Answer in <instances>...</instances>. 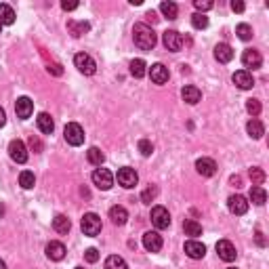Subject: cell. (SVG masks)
Wrapping results in <instances>:
<instances>
[{
	"label": "cell",
	"mask_w": 269,
	"mask_h": 269,
	"mask_svg": "<svg viewBox=\"0 0 269 269\" xmlns=\"http://www.w3.org/2000/svg\"><path fill=\"white\" fill-rule=\"evenodd\" d=\"M133 40L141 51H152V48L156 46V42H158L156 32L147 23H137L133 27Z\"/></svg>",
	"instance_id": "cell-1"
},
{
	"label": "cell",
	"mask_w": 269,
	"mask_h": 269,
	"mask_svg": "<svg viewBox=\"0 0 269 269\" xmlns=\"http://www.w3.org/2000/svg\"><path fill=\"white\" fill-rule=\"evenodd\" d=\"M80 227L84 231V236H99L101 233V217L95 215V212H87L80 221Z\"/></svg>",
	"instance_id": "cell-2"
},
{
	"label": "cell",
	"mask_w": 269,
	"mask_h": 269,
	"mask_svg": "<svg viewBox=\"0 0 269 269\" xmlns=\"http://www.w3.org/2000/svg\"><path fill=\"white\" fill-rule=\"evenodd\" d=\"M63 137H66V141L69 145H82L84 143V131H82V126L80 124H76V122H69L66 124V131H63Z\"/></svg>",
	"instance_id": "cell-3"
},
{
	"label": "cell",
	"mask_w": 269,
	"mask_h": 269,
	"mask_svg": "<svg viewBox=\"0 0 269 269\" xmlns=\"http://www.w3.org/2000/svg\"><path fill=\"white\" fill-rule=\"evenodd\" d=\"M74 63H76V67L80 69L84 76H93V74L97 72V63H95V59L90 57V55H87V53H78L76 57H74Z\"/></svg>",
	"instance_id": "cell-4"
},
{
	"label": "cell",
	"mask_w": 269,
	"mask_h": 269,
	"mask_svg": "<svg viewBox=\"0 0 269 269\" xmlns=\"http://www.w3.org/2000/svg\"><path fill=\"white\" fill-rule=\"evenodd\" d=\"M9 156L13 158V162H17V164H25L27 162V150H25L23 141L13 139L9 143Z\"/></svg>",
	"instance_id": "cell-5"
},
{
	"label": "cell",
	"mask_w": 269,
	"mask_h": 269,
	"mask_svg": "<svg viewBox=\"0 0 269 269\" xmlns=\"http://www.w3.org/2000/svg\"><path fill=\"white\" fill-rule=\"evenodd\" d=\"M93 183H95L99 189L108 192V189L114 185V175H112L108 168H97V171L93 173Z\"/></svg>",
	"instance_id": "cell-6"
},
{
	"label": "cell",
	"mask_w": 269,
	"mask_h": 269,
	"mask_svg": "<svg viewBox=\"0 0 269 269\" xmlns=\"http://www.w3.org/2000/svg\"><path fill=\"white\" fill-rule=\"evenodd\" d=\"M152 223L156 229H166L171 225V215L164 206H154L152 208Z\"/></svg>",
	"instance_id": "cell-7"
},
{
	"label": "cell",
	"mask_w": 269,
	"mask_h": 269,
	"mask_svg": "<svg viewBox=\"0 0 269 269\" xmlns=\"http://www.w3.org/2000/svg\"><path fill=\"white\" fill-rule=\"evenodd\" d=\"M162 42H164V46L168 48V51H181V46H183V36L177 30H166L164 34H162Z\"/></svg>",
	"instance_id": "cell-8"
},
{
	"label": "cell",
	"mask_w": 269,
	"mask_h": 269,
	"mask_svg": "<svg viewBox=\"0 0 269 269\" xmlns=\"http://www.w3.org/2000/svg\"><path fill=\"white\" fill-rule=\"evenodd\" d=\"M118 183H120L122 187L131 189V187H134V185L139 183V175L134 173V168L124 166V168H120V171H118Z\"/></svg>",
	"instance_id": "cell-9"
},
{
	"label": "cell",
	"mask_w": 269,
	"mask_h": 269,
	"mask_svg": "<svg viewBox=\"0 0 269 269\" xmlns=\"http://www.w3.org/2000/svg\"><path fill=\"white\" fill-rule=\"evenodd\" d=\"M217 252H219V257H221L225 263H231V261H236V257H238L236 246H233L229 240H219V242H217Z\"/></svg>",
	"instance_id": "cell-10"
},
{
	"label": "cell",
	"mask_w": 269,
	"mask_h": 269,
	"mask_svg": "<svg viewBox=\"0 0 269 269\" xmlns=\"http://www.w3.org/2000/svg\"><path fill=\"white\" fill-rule=\"evenodd\" d=\"M231 80H233V84H236L238 89H242V90H248V89L254 87V78H252L250 72H246V69H238V72L233 74Z\"/></svg>",
	"instance_id": "cell-11"
},
{
	"label": "cell",
	"mask_w": 269,
	"mask_h": 269,
	"mask_svg": "<svg viewBox=\"0 0 269 269\" xmlns=\"http://www.w3.org/2000/svg\"><path fill=\"white\" fill-rule=\"evenodd\" d=\"M242 63L246 67H252V69H259L263 66V57H261V53L257 48H246L244 55H242Z\"/></svg>",
	"instance_id": "cell-12"
},
{
	"label": "cell",
	"mask_w": 269,
	"mask_h": 269,
	"mask_svg": "<svg viewBox=\"0 0 269 269\" xmlns=\"http://www.w3.org/2000/svg\"><path fill=\"white\" fill-rule=\"evenodd\" d=\"M143 246L147 252H160L162 248V236L158 231H147L143 236Z\"/></svg>",
	"instance_id": "cell-13"
},
{
	"label": "cell",
	"mask_w": 269,
	"mask_h": 269,
	"mask_svg": "<svg viewBox=\"0 0 269 269\" xmlns=\"http://www.w3.org/2000/svg\"><path fill=\"white\" fill-rule=\"evenodd\" d=\"M185 254L189 259H204V254H206V246L202 242H198V240H187L185 242Z\"/></svg>",
	"instance_id": "cell-14"
},
{
	"label": "cell",
	"mask_w": 269,
	"mask_h": 269,
	"mask_svg": "<svg viewBox=\"0 0 269 269\" xmlns=\"http://www.w3.org/2000/svg\"><path fill=\"white\" fill-rule=\"evenodd\" d=\"M15 112H17V116H19L21 120H27V118L32 116V112H34L32 99H30V97H19L17 103H15Z\"/></svg>",
	"instance_id": "cell-15"
},
{
	"label": "cell",
	"mask_w": 269,
	"mask_h": 269,
	"mask_svg": "<svg viewBox=\"0 0 269 269\" xmlns=\"http://www.w3.org/2000/svg\"><path fill=\"white\" fill-rule=\"evenodd\" d=\"M227 206L233 215H246V210H248V202H246L244 196H229L227 200Z\"/></svg>",
	"instance_id": "cell-16"
},
{
	"label": "cell",
	"mask_w": 269,
	"mask_h": 269,
	"mask_svg": "<svg viewBox=\"0 0 269 269\" xmlns=\"http://www.w3.org/2000/svg\"><path fill=\"white\" fill-rule=\"evenodd\" d=\"M150 76H152V82H156V84H164V82H168V67H164L162 63H154L152 66V69H150Z\"/></svg>",
	"instance_id": "cell-17"
},
{
	"label": "cell",
	"mask_w": 269,
	"mask_h": 269,
	"mask_svg": "<svg viewBox=\"0 0 269 269\" xmlns=\"http://www.w3.org/2000/svg\"><path fill=\"white\" fill-rule=\"evenodd\" d=\"M196 171L202 177H212L217 173V164H215V160H210V158H200L196 162Z\"/></svg>",
	"instance_id": "cell-18"
},
{
	"label": "cell",
	"mask_w": 269,
	"mask_h": 269,
	"mask_svg": "<svg viewBox=\"0 0 269 269\" xmlns=\"http://www.w3.org/2000/svg\"><path fill=\"white\" fill-rule=\"evenodd\" d=\"M215 59L219 63H229L233 59V48L229 45H225V42H221V45L215 46Z\"/></svg>",
	"instance_id": "cell-19"
},
{
	"label": "cell",
	"mask_w": 269,
	"mask_h": 269,
	"mask_svg": "<svg viewBox=\"0 0 269 269\" xmlns=\"http://www.w3.org/2000/svg\"><path fill=\"white\" fill-rule=\"evenodd\" d=\"M46 257L51 261H61L66 257V246L61 242H48L46 244Z\"/></svg>",
	"instance_id": "cell-20"
},
{
	"label": "cell",
	"mask_w": 269,
	"mask_h": 269,
	"mask_svg": "<svg viewBox=\"0 0 269 269\" xmlns=\"http://www.w3.org/2000/svg\"><path fill=\"white\" fill-rule=\"evenodd\" d=\"M36 122H38V129H40V133H45V134H51V133L55 131V122H53V118L48 116L46 112H42V114H38Z\"/></svg>",
	"instance_id": "cell-21"
},
{
	"label": "cell",
	"mask_w": 269,
	"mask_h": 269,
	"mask_svg": "<svg viewBox=\"0 0 269 269\" xmlns=\"http://www.w3.org/2000/svg\"><path fill=\"white\" fill-rule=\"evenodd\" d=\"M181 95H183V101H187L189 105H196V103L202 99L200 89H198V87H192V84L183 89V90H181Z\"/></svg>",
	"instance_id": "cell-22"
},
{
	"label": "cell",
	"mask_w": 269,
	"mask_h": 269,
	"mask_svg": "<svg viewBox=\"0 0 269 269\" xmlns=\"http://www.w3.org/2000/svg\"><path fill=\"white\" fill-rule=\"evenodd\" d=\"M110 219L114 225H124L126 219H129V212H126L124 206H112L110 208Z\"/></svg>",
	"instance_id": "cell-23"
},
{
	"label": "cell",
	"mask_w": 269,
	"mask_h": 269,
	"mask_svg": "<svg viewBox=\"0 0 269 269\" xmlns=\"http://www.w3.org/2000/svg\"><path fill=\"white\" fill-rule=\"evenodd\" d=\"M53 229L57 233H67L69 229H72V223H69V219L66 215H57L53 219Z\"/></svg>",
	"instance_id": "cell-24"
},
{
	"label": "cell",
	"mask_w": 269,
	"mask_h": 269,
	"mask_svg": "<svg viewBox=\"0 0 269 269\" xmlns=\"http://www.w3.org/2000/svg\"><path fill=\"white\" fill-rule=\"evenodd\" d=\"M246 131H248V134L252 139H261L263 137V133H265V129H263V124H261V120H257V118H252L248 124H246Z\"/></svg>",
	"instance_id": "cell-25"
},
{
	"label": "cell",
	"mask_w": 269,
	"mask_h": 269,
	"mask_svg": "<svg viewBox=\"0 0 269 269\" xmlns=\"http://www.w3.org/2000/svg\"><path fill=\"white\" fill-rule=\"evenodd\" d=\"M250 200H252V204H257V206H263L265 200H267L265 189L261 187V185H252L250 187Z\"/></svg>",
	"instance_id": "cell-26"
},
{
	"label": "cell",
	"mask_w": 269,
	"mask_h": 269,
	"mask_svg": "<svg viewBox=\"0 0 269 269\" xmlns=\"http://www.w3.org/2000/svg\"><path fill=\"white\" fill-rule=\"evenodd\" d=\"M15 21V11L9 4H0V25H11Z\"/></svg>",
	"instance_id": "cell-27"
},
{
	"label": "cell",
	"mask_w": 269,
	"mask_h": 269,
	"mask_svg": "<svg viewBox=\"0 0 269 269\" xmlns=\"http://www.w3.org/2000/svg\"><path fill=\"white\" fill-rule=\"evenodd\" d=\"M183 229H185V236H192V238L202 236V225L194 221V219H187V221L183 223Z\"/></svg>",
	"instance_id": "cell-28"
},
{
	"label": "cell",
	"mask_w": 269,
	"mask_h": 269,
	"mask_svg": "<svg viewBox=\"0 0 269 269\" xmlns=\"http://www.w3.org/2000/svg\"><path fill=\"white\" fill-rule=\"evenodd\" d=\"M105 269H129V265H126V261L122 257L112 254V257L105 259Z\"/></svg>",
	"instance_id": "cell-29"
},
{
	"label": "cell",
	"mask_w": 269,
	"mask_h": 269,
	"mask_svg": "<svg viewBox=\"0 0 269 269\" xmlns=\"http://www.w3.org/2000/svg\"><path fill=\"white\" fill-rule=\"evenodd\" d=\"M87 158H89V162L93 166H101L103 160H105V156H103V152L99 150V147H90V150L87 152Z\"/></svg>",
	"instance_id": "cell-30"
},
{
	"label": "cell",
	"mask_w": 269,
	"mask_h": 269,
	"mask_svg": "<svg viewBox=\"0 0 269 269\" xmlns=\"http://www.w3.org/2000/svg\"><path fill=\"white\" fill-rule=\"evenodd\" d=\"M145 67H147V66H145L143 59H133V61H131V74H133L134 78H143V76L147 74Z\"/></svg>",
	"instance_id": "cell-31"
},
{
	"label": "cell",
	"mask_w": 269,
	"mask_h": 269,
	"mask_svg": "<svg viewBox=\"0 0 269 269\" xmlns=\"http://www.w3.org/2000/svg\"><path fill=\"white\" fill-rule=\"evenodd\" d=\"M67 27H69V32H72L74 36H82V34H87V32L90 30V25L87 23V21H80V23H76V21H69Z\"/></svg>",
	"instance_id": "cell-32"
},
{
	"label": "cell",
	"mask_w": 269,
	"mask_h": 269,
	"mask_svg": "<svg viewBox=\"0 0 269 269\" xmlns=\"http://www.w3.org/2000/svg\"><path fill=\"white\" fill-rule=\"evenodd\" d=\"M34 183H36V177H34V173L23 171V173L19 175V185L23 187V189H32V187H34Z\"/></svg>",
	"instance_id": "cell-33"
},
{
	"label": "cell",
	"mask_w": 269,
	"mask_h": 269,
	"mask_svg": "<svg viewBox=\"0 0 269 269\" xmlns=\"http://www.w3.org/2000/svg\"><path fill=\"white\" fill-rule=\"evenodd\" d=\"M160 11H162V15H164V17L175 19L177 13H179V6H177L175 2H162L160 4Z\"/></svg>",
	"instance_id": "cell-34"
},
{
	"label": "cell",
	"mask_w": 269,
	"mask_h": 269,
	"mask_svg": "<svg viewBox=\"0 0 269 269\" xmlns=\"http://www.w3.org/2000/svg\"><path fill=\"white\" fill-rule=\"evenodd\" d=\"M192 25L196 30H204V27H208V17L204 15V13H194L192 15Z\"/></svg>",
	"instance_id": "cell-35"
},
{
	"label": "cell",
	"mask_w": 269,
	"mask_h": 269,
	"mask_svg": "<svg viewBox=\"0 0 269 269\" xmlns=\"http://www.w3.org/2000/svg\"><path fill=\"white\" fill-rule=\"evenodd\" d=\"M236 34L240 36V40H250L252 38V27L248 23H240L236 27Z\"/></svg>",
	"instance_id": "cell-36"
},
{
	"label": "cell",
	"mask_w": 269,
	"mask_h": 269,
	"mask_svg": "<svg viewBox=\"0 0 269 269\" xmlns=\"http://www.w3.org/2000/svg\"><path fill=\"white\" fill-rule=\"evenodd\" d=\"M250 179H252V185H261L265 181V173L261 171L259 166H252L250 168Z\"/></svg>",
	"instance_id": "cell-37"
},
{
	"label": "cell",
	"mask_w": 269,
	"mask_h": 269,
	"mask_svg": "<svg viewBox=\"0 0 269 269\" xmlns=\"http://www.w3.org/2000/svg\"><path fill=\"white\" fill-rule=\"evenodd\" d=\"M246 110H248L250 116L257 118V116L261 114V103L257 101V99H248V101H246Z\"/></svg>",
	"instance_id": "cell-38"
},
{
	"label": "cell",
	"mask_w": 269,
	"mask_h": 269,
	"mask_svg": "<svg viewBox=\"0 0 269 269\" xmlns=\"http://www.w3.org/2000/svg\"><path fill=\"white\" fill-rule=\"evenodd\" d=\"M156 196H158V189H156V187H147L145 192L141 194V200H143L145 204H152V200H154Z\"/></svg>",
	"instance_id": "cell-39"
},
{
	"label": "cell",
	"mask_w": 269,
	"mask_h": 269,
	"mask_svg": "<svg viewBox=\"0 0 269 269\" xmlns=\"http://www.w3.org/2000/svg\"><path fill=\"white\" fill-rule=\"evenodd\" d=\"M139 152L143 154V156H152V152H154V145H152L147 139H141V141H139Z\"/></svg>",
	"instance_id": "cell-40"
},
{
	"label": "cell",
	"mask_w": 269,
	"mask_h": 269,
	"mask_svg": "<svg viewBox=\"0 0 269 269\" xmlns=\"http://www.w3.org/2000/svg\"><path fill=\"white\" fill-rule=\"evenodd\" d=\"M84 259H87L89 263H97V261H99V252H97V248H89L87 252H84Z\"/></svg>",
	"instance_id": "cell-41"
},
{
	"label": "cell",
	"mask_w": 269,
	"mask_h": 269,
	"mask_svg": "<svg viewBox=\"0 0 269 269\" xmlns=\"http://www.w3.org/2000/svg\"><path fill=\"white\" fill-rule=\"evenodd\" d=\"M196 9L198 11H208V9H212V2H208V0H196Z\"/></svg>",
	"instance_id": "cell-42"
},
{
	"label": "cell",
	"mask_w": 269,
	"mask_h": 269,
	"mask_svg": "<svg viewBox=\"0 0 269 269\" xmlns=\"http://www.w3.org/2000/svg\"><path fill=\"white\" fill-rule=\"evenodd\" d=\"M30 147H32V150L34 152H42V143H40V139L38 137H30Z\"/></svg>",
	"instance_id": "cell-43"
},
{
	"label": "cell",
	"mask_w": 269,
	"mask_h": 269,
	"mask_svg": "<svg viewBox=\"0 0 269 269\" xmlns=\"http://www.w3.org/2000/svg\"><path fill=\"white\" fill-rule=\"evenodd\" d=\"M48 72L55 74V76H61L63 74V67L59 66V63H48Z\"/></svg>",
	"instance_id": "cell-44"
},
{
	"label": "cell",
	"mask_w": 269,
	"mask_h": 269,
	"mask_svg": "<svg viewBox=\"0 0 269 269\" xmlns=\"http://www.w3.org/2000/svg\"><path fill=\"white\" fill-rule=\"evenodd\" d=\"M231 9L236 11V13H244V9H246V6H244V2H242V0H233V2H231Z\"/></svg>",
	"instance_id": "cell-45"
},
{
	"label": "cell",
	"mask_w": 269,
	"mask_h": 269,
	"mask_svg": "<svg viewBox=\"0 0 269 269\" xmlns=\"http://www.w3.org/2000/svg\"><path fill=\"white\" fill-rule=\"evenodd\" d=\"M61 9L63 11H74V9H78V2H61Z\"/></svg>",
	"instance_id": "cell-46"
},
{
	"label": "cell",
	"mask_w": 269,
	"mask_h": 269,
	"mask_svg": "<svg viewBox=\"0 0 269 269\" xmlns=\"http://www.w3.org/2000/svg\"><path fill=\"white\" fill-rule=\"evenodd\" d=\"M4 124H6V114H4V110L0 108V129H2Z\"/></svg>",
	"instance_id": "cell-47"
},
{
	"label": "cell",
	"mask_w": 269,
	"mask_h": 269,
	"mask_svg": "<svg viewBox=\"0 0 269 269\" xmlns=\"http://www.w3.org/2000/svg\"><path fill=\"white\" fill-rule=\"evenodd\" d=\"M257 244L259 246H265V238H263V233H261V231H257Z\"/></svg>",
	"instance_id": "cell-48"
},
{
	"label": "cell",
	"mask_w": 269,
	"mask_h": 269,
	"mask_svg": "<svg viewBox=\"0 0 269 269\" xmlns=\"http://www.w3.org/2000/svg\"><path fill=\"white\" fill-rule=\"evenodd\" d=\"M231 183L236 187H242V179H240V177H231Z\"/></svg>",
	"instance_id": "cell-49"
},
{
	"label": "cell",
	"mask_w": 269,
	"mask_h": 269,
	"mask_svg": "<svg viewBox=\"0 0 269 269\" xmlns=\"http://www.w3.org/2000/svg\"><path fill=\"white\" fill-rule=\"evenodd\" d=\"M145 17H150L152 21H158V17H156V13H154V11H150V13H147V15H145Z\"/></svg>",
	"instance_id": "cell-50"
},
{
	"label": "cell",
	"mask_w": 269,
	"mask_h": 269,
	"mask_svg": "<svg viewBox=\"0 0 269 269\" xmlns=\"http://www.w3.org/2000/svg\"><path fill=\"white\" fill-rule=\"evenodd\" d=\"M0 269H6V263H4L2 259H0Z\"/></svg>",
	"instance_id": "cell-51"
},
{
	"label": "cell",
	"mask_w": 269,
	"mask_h": 269,
	"mask_svg": "<svg viewBox=\"0 0 269 269\" xmlns=\"http://www.w3.org/2000/svg\"><path fill=\"white\" fill-rule=\"evenodd\" d=\"M76 269H82V267H76Z\"/></svg>",
	"instance_id": "cell-52"
},
{
	"label": "cell",
	"mask_w": 269,
	"mask_h": 269,
	"mask_svg": "<svg viewBox=\"0 0 269 269\" xmlns=\"http://www.w3.org/2000/svg\"><path fill=\"white\" fill-rule=\"evenodd\" d=\"M0 30H2V25H0Z\"/></svg>",
	"instance_id": "cell-53"
}]
</instances>
